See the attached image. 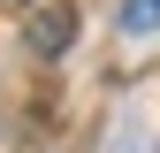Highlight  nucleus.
<instances>
[{"label": "nucleus", "instance_id": "1", "mask_svg": "<svg viewBox=\"0 0 160 153\" xmlns=\"http://www.w3.org/2000/svg\"><path fill=\"white\" fill-rule=\"evenodd\" d=\"M122 46H160V0H122Z\"/></svg>", "mask_w": 160, "mask_h": 153}, {"label": "nucleus", "instance_id": "2", "mask_svg": "<svg viewBox=\"0 0 160 153\" xmlns=\"http://www.w3.org/2000/svg\"><path fill=\"white\" fill-rule=\"evenodd\" d=\"M15 8H23V0H15Z\"/></svg>", "mask_w": 160, "mask_h": 153}]
</instances>
